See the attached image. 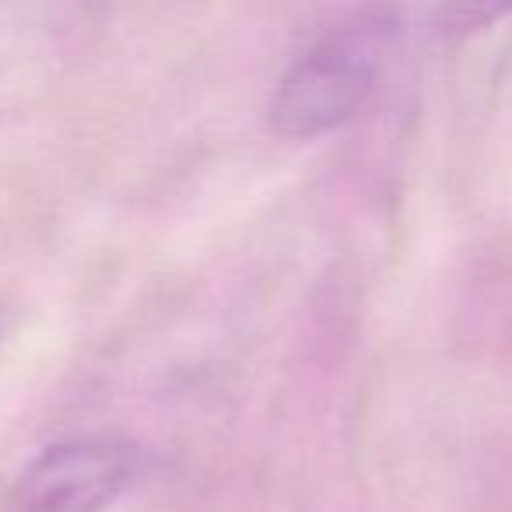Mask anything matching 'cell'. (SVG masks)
Listing matches in <instances>:
<instances>
[{
	"label": "cell",
	"mask_w": 512,
	"mask_h": 512,
	"mask_svg": "<svg viewBox=\"0 0 512 512\" xmlns=\"http://www.w3.org/2000/svg\"><path fill=\"white\" fill-rule=\"evenodd\" d=\"M383 36V22H362L295 60L271 99V127L285 137H316L348 123L376 88Z\"/></svg>",
	"instance_id": "obj_1"
},
{
	"label": "cell",
	"mask_w": 512,
	"mask_h": 512,
	"mask_svg": "<svg viewBox=\"0 0 512 512\" xmlns=\"http://www.w3.org/2000/svg\"><path fill=\"white\" fill-rule=\"evenodd\" d=\"M141 470V449L123 439L50 446L22 470L11 512H106Z\"/></svg>",
	"instance_id": "obj_2"
}]
</instances>
